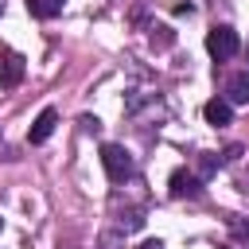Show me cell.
<instances>
[{
  "label": "cell",
  "mask_w": 249,
  "mask_h": 249,
  "mask_svg": "<svg viewBox=\"0 0 249 249\" xmlns=\"http://www.w3.org/2000/svg\"><path fill=\"white\" fill-rule=\"evenodd\" d=\"M202 117H206L214 128H222V124H230V121H233V105H230L226 97H210V101L202 105Z\"/></svg>",
  "instance_id": "52a82bcc"
},
{
  "label": "cell",
  "mask_w": 249,
  "mask_h": 249,
  "mask_svg": "<svg viewBox=\"0 0 249 249\" xmlns=\"http://www.w3.org/2000/svg\"><path fill=\"white\" fill-rule=\"evenodd\" d=\"M54 124H58V113H54V109H43V113L35 117V124L27 128V140H31V144H47L51 132H54Z\"/></svg>",
  "instance_id": "8992f818"
},
{
  "label": "cell",
  "mask_w": 249,
  "mask_h": 249,
  "mask_svg": "<svg viewBox=\"0 0 249 249\" xmlns=\"http://www.w3.org/2000/svg\"><path fill=\"white\" fill-rule=\"evenodd\" d=\"M167 191H171V198H198L202 195V179L195 171H187V167H175L171 179H167Z\"/></svg>",
  "instance_id": "3957f363"
},
{
  "label": "cell",
  "mask_w": 249,
  "mask_h": 249,
  "mask_svg": "<svg viewBox=\"0 0 249 249\" xmlns=\"http://www.w3.org/2000/svg\"><path fill=\"white\" fill-rule=\"evenodd\" d=\"M101 167H105V175L113 183H124L136 171V163H132V156H128L124 144H101Z\"/></svg>",
  "instance_id": "6da1fadb"
},
{
  "label": "cell",
  "mask_w": 249,
  "mask_h": 249,
  "mask_svg": "<svg viewBox=\"0 0 249 249\" xmlns=\"http://www.w3.org/2000/svg\"><path fill=\"white\" fill-rule=\"evenodd\" d=\"M0 230H4V222H0Z\"/></svg>",
  "instance_id": "9a60e30c"
},
{
  "label": "cell",
  "mask_w": 249,
  "mask_h": 249,
  "mask_svg": "<svg viewBox=\"0 0 249 249\" xmlns=\"http://www.w3.org/2000/svg\"><path fill=\"white\" fill-rule=\"evenodd\" d=\"M214 171H218V156H214V152H202V156H198V171H195V175L206 183Z\"/></svg>",
  "instance_id": "30bf717a"
},
{
  "label": "cell",
  "mask_w": 249,
  "mask_h": 249,
  "mask_svg": "<svg viewBox=\"0 0 249 249\" xmlns=\"http://www.w3.org/2000/svg\"><path fill=\"white\" fill-rule=\"evenodd\" d=\"M230 105H249V70H237L226 78V93H222Z\"/></svg>",
  "instance_id": "5b68a950"
},
{
  "label": "cell",
  "mask_w": 249,
  "mask_h": 249,
  "mask_svg": "<svg viewBox=\"0 0 249 249\" xmlns=\"http://www.w3.org/2000/svg\"><path fill=\"white\" fill-rule=\"evenodd\" d=\"M136 249H163V241H160V237H148V241H140Z\"/></svg>",
  "instance_id": "7c38bea8"
},
{
  "label": "cell",
  "mask_w": 249,
  "mask_h": 249,
  "mask_svg": "<svg viewBox=\"0 0 249 249\" xmlns=\"http://www.w3.org/2000/svg\"><path fill=\"white\" fill-rule=\"evenodd\" d=\"M23 82V54H16L12 47H0V86H19Z\"/></svg>",
  "instance_id": "277c9868"
},
{
  "label": "cell",
  "mask_w": 249,
  "mask_h": 249,
  "mask_svg": "<svg viewBox=\"0 0 249 249\" xmlns=\"http://www.w3.org/2000/svg\"><path fill=\"white\" fill-rule=\"evenodd\" d=\"M245 54H249V47H245Z\"/></svg>",
  "instance_id": "5bb4252c"
},
{
  "label": "cell",
  "mask_w": 249,
  "mask_h": 249,
  "mask_svg": "<svg viewBox=\"0 0 249 249\" xmlns=\"http://www.w3.org/2000/svg\"><path fill=\"white\" fill-rule=\"evenodd\" d=\"M206 51H210L218 62H226V58H233V54L241 51V39H237V31H233L230 23H218V27L206 31Z\"/></svg>",
  "instance_id": "7a4b0ae2"
},
{
  "label": "cell",
  "mask_w": 249,
  "mask_h": 249,
  "mask_svg": "<svg viewBox=\"0 0 249 249\" xmlns=\"http://www.w3.org/2000/svg\"><path fill=\"white\" fill-rule=\"evenodd\" d=\"M233 233H237V237H245V241H249V226H233Z\"/></svg>",
  "instance_id": "4fadbf2b"
},
{
  "label": "cell",
  "mask_w": 249,
  "mask_h": 249,
  "mask_svg": "<svg viewBox=\"0 0 249 249\" xmlns=\"http://www.w3.org/2000/svg\"><path fill=\"white\" fill-rule=\"evenodd\" d=\"M171 43H175L171 27H152V47H171Z\"/></svg>",
  "instance_id": "8fae6325"
},
{
  "label": "cell",
  "mask_w": 249,
  "mask_h": 249,
  "mask_svg": "<svg viewBox=\"0 0 249 249\" xmlns=\"http://www.w3.org/2000/svg\"><path fill=\"white\" fill-rule=\"evenodd\" d=\"M62 4H66V0H62Z\"/></svg>",
  "instance_id": "2e32d148"
},
{
  "label": "cell",
  "mask_w": 249,
  "mask_h": 249,
  "mask_svg": "<svg viewBox=\"0 0 249 249\" xmlns=\"http://www.w3.org/2000/svg\"><path fill=\"white\" fill-rule=\"evenodd\" d=\"M27 12L35 19H54L62 12V0H27Z\"/></svg>",
  "instance_id": "ba28073f"
},
{
  "label": "cell",
  "mask_w": 249,
  "mask_h": 249,
  "mask_svg": "<svg viewBox=\"0 0 249 249\" xmlns=\"http://www.w3.org/2000/svg\"><path fill=\"white\" fill-rule=\"evenodd\" d=\"M144 226V210H124L121 218H117V230L121 233H132V230H140Z\"/></svg>",
  "instance_id": "9c48e42d"
}]
</instances>
